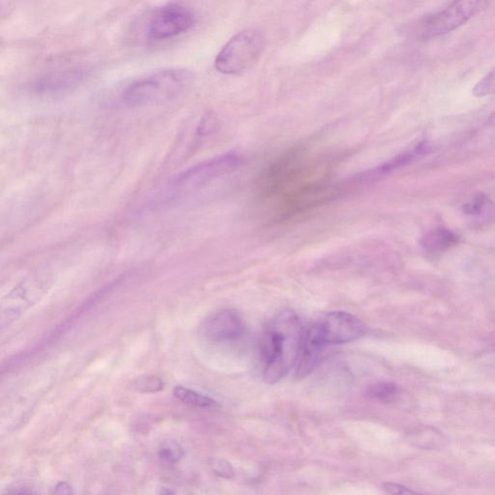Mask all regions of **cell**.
Returning a JSON list of instances; mask_svg holds the SVG:
<instances>
[{
	"instance_id": "cell-1",
	"label": "cell",
	"mask_w": 495,
	"mask_h": 495,
	"mask_svg": "<svg viewBox=\"0 0 495 495\" xmlns=\"http://www.w3.org/2000/svg\"><path fill=\"white\" fill-rule=\"evenodd\" d=\"M304 332L292 310H283L268 322L258 344V364L265 383H279L295 368Z\"/></svg>"
},
{
	"instance_id": "cell-2",
	"label": "cell",
	"mask_w": 495,
	"mask_h": 495,
	"mask_svg": "<svg viewBox=\"0 0 495 495\" xmlns=\"http://www.w3.org/2000/svg\"><path fill=\"white\" fill-rule=\"evenodd\" d=\"M192 81L185 69H165L133 81L122 91L121 100L130 107L161 104L181 94Z\"/></svg>"
},
{
	"instance_id": "cell-3",
	"label": "cell",
	"mask_w": 495,
	"mask_h": 495,
	"mask_svg": "<svg viewBox=\"0 0 495 495\" xmlns=\"http://www.w3.org/2000/svg\"><path fill=\"white\" fill-rule=\"evenodd\" d=\"M265 48L262 34L257 29L239 32L221 49L215 59V68L224 75H239L253 68Z\"/></svg>"
},
{
	"instance_id": "cell-4",
	"label": "cell",
	"mask_w": 495,
	"mask_h": 495,
	"mask_svg": "<svg viewBox=\"0 0 495 495\" xmlns=\"http://www.w3.org/2000/svg\"><path fill=\"white\" fill-rule=\"evenodd\" d=\"M487 4L485 1L472 0L453 2L423 19L421 23V36L423 39H433L450 33L467 24Z\"/></svg>"
},
{
	"instance_id": "cell-5",
	"label": "cell",
	"mask_w": 495,
	"mask_h": 495,
	"mask_svg": "<svg viewBox=\"0 0 495 495\" xmlns=\"http://www.w3.org/2000/svg\"><path fill=\"white\" fill-rule=\"evenodd\" d=\"M242 162L236 153H228L199 162L177 174L171 181L172 188L178 191H193L201 189L230 172L235 171Z\"/></svg>"
},
{
	"instance_id": "cell-6",
	"label": "cell",
	"mask_w": 495,
	"mask_h": 495,
	"mask_svg": "<svg viewBox=\"0 0 495 495\" xmlns=\"http://www.w3.org/2000/svg\"><path fill=\"white\" fill-rule=\"evenodd\" d=\"M325 346L349 344L366 334V326L355 315L347 312H331L310 327Z\"/></svg>"
},
{
	"instance_id": "cell-7",
	"label": "cell",
	"mask_w": 495,
	"mask_h": 495,
	"mask_svg": "<svg viewBox=\"0 0 495 495\" xmlns=\"http://www.w3.org/2000/svg\"><path fill=\"white\" fill-rule=\"evenodd\" d=\"M201 333L213 346L235 349L247 338V328L240 314L224 309L208 315L201 325Z\"/></svg>"
},
{
	"instance_id": "cell-8",
	"label": "cell",
	"mask_w": 495,
	"mask_h": 495,
	"mask_svg": "<svg viewBox=\"0 0 495 495\" xmlns=\"http://www.w3.org/2000/svg\"><path fill=\"white\" fill-rule=\"evenodd\" d=\"M194 23L196 18L188 7L178 3L165 5L150 18L146 36L152 41L169 40L188 32Z\"/></svg>"
},
{
	"instance_id": "cell-9",
	"label": "cell",
	"mask_w": 495,
	"mask_h": 495,
	"mask_svg": "<svg viewBox=\"0 0 495 495\" xmlns=\"http://www.w3.org/2000/svg\"><path fill=\"white\" fill-rule=\"evenodd\" d=\"M90 71L85 67L58 69L44 74L31 83V90L37 94H58L77 87L86 78Z\"/></svg>"
},
{
	"instance_id": "cell-10",
	"label": "cell",
	"mask_w": 495,
	"mask_h": 495,
	"mask_svg": "<svg viewBox=\"0 0 495 495\" xmlns=\"http://www.w3.org/2000/svg\"><path fill=\"white\" fill-rule=\"evenodd\" d=\"M326 346L319 342L311 328L305 330L299 355H298L295 374L297 378H304L314 371L321 361Z\"/></svg>"
},
{
	"instance_id": "cell-11",
	"label": "cell",
	"mask_w": 495,
	"mask_h": 495,
	"mask_svg": "<svg viewBox=\"0 0 495 495\" xmlns=\"http://www.w3.org/2000/svg\"><path fill=\"white\" fill-rule=\"evenodd\" d=\"M458 243V236L453 231L438 228L428 231L421 239L422 247L430 253L444 252Z\"/></svg>"
},
{
	"instance_id": "cell-12",
	"label": "cell",
	"mask_w": 495,
	"mask_h": 495,
	"mask_svg": "<svg viewBox=\"0 0 495 495\" xmlns=\"http://www.w3.org/2000/svg\"><path fill=\"white\" fill-rule=\"evenodd\" d=\"M428 149H430V146H428L427 142L418 144L417 146L410 150V151H406L405 153L398 155V156L392 159L391 161L385 162L383 166L379 167L378 171H376V174H389V172L400 169L401 167H405L406 165L410 164L411 162L415 161V160L419 159V158L427 154Z\"/></svg>"
},
{
	"instance_id": "cell-13",
	"label": "cell",
	"mask_w": 495,
	"mask_h": 495,
	"mask_svg": "<svg viewBox=\"0 0 495 495\" xmlns=\"http://www.w3.org/2000/svg\"><path fill=\"white\" fill-rule=\"evenodd\" d=\"M412 442L422 449L435 450L442 448L447 442V439L439 430L428 428L418 430L417 432L413 433Z\"/></svg>"
},
{
	"instance_id": "cell-14",
	"label": "cell",
	"mask_w": 495,
	"mask_h": 495,
	"mask_svg": "<svg viewBox=\"0 0 495 495\" xmlns=\"http://www.w3.org/2000/svg\"><path fill=\"white\" fill-rule=\"evenodd\" d=\"M174 395L177 400L182 401L186 405L196 406L199 408H215L217 403L213 398L199 394L198 392L191 390V389L183 387V386H176L174 389Z\"/></svg>"
},
{
	"instance_id": "cell-15",
	"label": "cell",
	"mask_w": 495,
	"mask_h": 495,
	"mask_svg": "<svg viewBox=\"0 0 495 495\" xmlns=\"http://www.w3.org/2000/svg\"><path fill=\"white\" fill-rule=\"evenodd\" d=\"M398 388L393 383H378L371 384L367 389V395L373 400L380 401V403H391L395 401L398 396Z\"/></svg>"
},
{
	"instance_id": "cell-16",
	"label": "cell",
	"mask_w": 495,
	"mask_h": 495,
	"mask_svg": "<svg viewBox=\"0 0 495 495\" xmlns=\"http://www.w3.org/2000/svg\"><path fill=\"white\" fill-rule=\"evenodd\" d=\"M494 209V203L484 194H477L476 196H473L469 201L465 203L462 206V210H464V213L472 217L487 215Z\"/></svg>"
},
{
	"instance_id": "cell-17",
	"label": "cell",
	"mask_w": 495,
	"mask_h": 495,
	"mask_svg": "<svg viewBox=\"0 0 495 495\" xmlns=\"http://www.w3.org/2000/svg\"><path fill=\"white\" fill-rule=\"evenodd\" d=\"M185 452L181 443L176 440H165L158 451V457L167 464H176L184 457Z\"/></svg>"
},
{
	"instance_id": "cell-18",
	"label": "cell",
	"mask_w": 495,
	"mask_h": 495,
	"mask_svg": "<svg viewBox=\"0 0 495 495\" xmlns=\"http://www.w3.org/2000/svg\"><path fill=\"white\" fill-rule=\"evenodd\" d=\"M473 94L479 98L495 94V69L477 83L473 90Z\"/></svg>"
},
{
	"instance_id": "cell-19",
	"label": "cell",
	"mask_w": 495,
	"mask_h": 495,
	"mask_svg": "<svg viewBox=\"0 0 495 495\" xmlns=\"http://www.w3.org/2000/svg\"><path fill=\"white\" fill-rule=\"evenodd\" d=\"M210 467L215 474L219 477L225 478V479H231L235 476V470L231 467L230 462H226L223 459H212L210 460Z\"/></svg>"
},
{
	"instance_id": "cell-20",
	"label": "cell",
	"mask_w": 495,
	"mask_h": 495,
	"mask_svg": "<svg viewBox=\"0 0 495 495\" xmlns=\"http://www.w3.org/2000/svg\"><path fill=\"white\" fill-rule=\"evenodd\" d=\"M137 389L140 391L145 392V393H154V392L162 390V383L157 378H147L137 383Z\"/></svg>"
},
{
	"instance_id": "cell-21",
	"label": "cell",
	"mask_w": 495,
	"mask_h": 495,
	"mask_svg": "<svg viewBox=\"0 0 495 495\" xmlns=\"http://www.w3.org/2000/svg\"><path fill=\"white\" fill-rule=\"evenodd\" d=\"M383 489L390 495H422L396 483H384Z\"/></svg>"
},
{
	"instance_id": "cell-22",
	"label": "cell",
	"mask_w": 495,
	"mask_h": 495,
	"mask_svg": "<svg viewBox=\"0 0 495 495\" xmlns=\"http://www.w3.org/2000/svg\"><path fill=\"white\" fill-rule=\"evenodd\" d=\"M56 495H74L72 487L67 483H59L56 487Z\"/></svg>"
},
{
	"instance_id": "cell-23",
	"label": "cell",
	"mask_w": 495,
	"mask_h": 495,
	"mask_svg": "<svg viewBox=\"0 0 495 495\" xmlns=\"http://www.w3.org/2000/svg\"><path fill=\"white\" fill-rule=\"evenodd\" d=\"M489 124L495 131V112L492 113L491 118H489Z\"/></svg>"
},
{
	"instance_id": "cell-24",
	"label": "cell",
	"mask_w": 495,
	"mask_h": 495,
	"mask_svg": "<svg viewBox=\"0 0 495 495\" xmlns=\"http://www.w3.org/2000/svg\"><path fill=\"white\" fill-rule=\"evenodd\" d=\"M7 495H31V494H29V492H11V494H9Z\"/></svg>"
}]
</instances>
